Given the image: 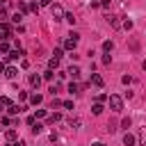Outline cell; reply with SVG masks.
<instances>
[{
  "instance_id": "19",
  "label": "cell",
  "mask_w": 146,
  "mask_h": 146,
  "mask_svg": "<svg viewBox=\"0 0 146 146\" xmlns=\"http://www.w3.org/2000/svg\"><path fill=\"white\" fill-rule=\"evenodd\" d=\"M139 146H146V125H144L141 132H139Z\"/></svg>"
},
{
  "instance_id": "12",
  "label": "cell",
  "mask_w": 146,
  "mask_h": 146,
  "mask_svg": "<svg viewBox=\"0 0 146 146\" xmlns=\"http://www.w3.org/2000/svg\"><path fill=\"white\" fill-rule=\"evenodd\" d=\"M30 103H32V105H41V103H43V96H41V94H32V96H30Z\"/></svg>"
},
{
  "instance_id": "31",
  "label": "cell",
  "mask_w": 146,
  "mask_h": 146,
  "mask_svg": "<svg viewBox=\"0 0 146 146\" xmlns=\"http://www.w3.org/2000/svg\"><path fill=\"white\" fill-rule=\"evenodd\" d=\"M105 130H107V132H114V130H116V123H114V121H110V123H107V128H105Z\"/></svg>"
},
{
  "instance_id": "40",
  "label": "cell",
  "mask_w": 146,
  "mask_h": 146,
  "mask_svg": "<svg viewBox=\"0 0 146 146\" xmlns=\"http://www.w3.org/2000/svg\"><path fill=\"white\" fill-rule=\"evenodd\" d=\"M18 11H27V5L25 2H18Z\"/></svg>"
},
{
  "instance_id": "30",
  "label": "cell",
  "mask_w": 146,
  "mask_h": 146,
  "mask_svg": "<svg viewBox=\"0 0 146 146\" xmlns=\"http://www.w3.org/2000/svg\"><path fill=\"white\" fill-rule=\"evenodd\" d=\"M130 123H132L130 119H123V121H121V128H123V130H128V128H130Z\"/></svg>"
},
{
  "instance_id": "28",
  "label": "cell",
  "mask_w": 146,
  "mask_h": 146,
  "mask_svg": "<svg viewBox=\"0 0 146 146\" xmlns=\"http://www.w3.org/2000/svg\"><path fill=\"white\" fill-rule=\"evenodd\" d=\"M121 27H125V30H132V21H128V18H125V21L121 23Z\"/></svg>"
},
{
  "instance_id": "2",
  "label": "cell",
  "mask_w": 146,
  "mask_h": 146,
  "mask_svg": "<svg viewBox=\"0 0 146 146\" xmlns=\"http://www.w3.org/2000/svg\"><path fill=\"white\" fill-rule=\"evenodd\" d=\"M107 103H110V110H112V112H116V114L123 110V98H121V96H116V94H112V96L107 98Z\"/></svg>"
},
{
  "instance_id": "13",
  "label": "cell",
  "mask_w": 146,
  "mask_h": 146,
  "mask_svg": "<svg viewBox=\"0 0 146 146\" xmlns=\"http://www.w3.org/2000/svg\"><path fill=\"white\" fill-rule=\"evenodd\" d=\"M68 125H71V128L75 130V128H80V125H82V121H80L78 116H71V119H68Z\"/></svg>"
},
{
  "instance_id": "35",
  "label": "cell",
  "mask_w": 146,
  "mask_h": 146,
  "mask_svg": "<svg viewBox=\"0 0 146 146\" xmlns=\"http://www.w3.org/2000/svg\"><path fill=\"white\" fill-rule=\"evenodd\" d=\"M57 91H59V84H57V82H55V84H52V87H50V94H52V96H55V94H57Z\"/></svg>"
},
{
  "instance_id": "22",
  "label": "cell",
  "mask_w": 146,
  "mask_h": 146,
  "mask_svg": "<svg viewBox=\"0 0 146 146\" xmlns=\"http://www.w3.org/2000/svg\"><path fill=\"white\" fill-rule=\"evenodd\" d=\"M0 52H2V55L9 52V43H7V41H0Z\"/></svg>"
},
{
  "instance_id": "10",
  "label": "cell",
  "mask_w": 146,
  "mask_h": 146,
  "mask_svg": "<svg viewBox=\"0 0 146 146\" xmlns=\"http://www.w3.org/2000/svg\"><path fill=\"white\" fill-rule=\"evenodd\" d=\"M41 80H43V78H41V75H34V73H32V75H30V84H32V87H34V89H39V84H41Z\"/></svg>"
},
{
  "instance_id": "23",
  "label": "cell",
  "mask_w": 146,
  "mask_h": 146,
  "mask_svg": "<svg viewBox=\"0 0 146 146\" xmlns=\"http://www.w3.org/2000/svg\"><path fill=\"white\" fill-rule=\"evenodd\" d=\"M91 112H94V114H96V116H98V114H100V112H103V103H96V105H94V107H91Z\"/></svg>"
},
{
  "instance_id": "6",
  "label": "cell",
  "mask_w": 146,
  "mask_h": 146,
  "mask_svg": "<svg viewBox=\"0 0 146 146\" xmlns=\"http://www.w3.org/2000/svg\"><path fill=\"white\" fill-rule=\"evenodd\" d=\"M66 73H68V75H71V78H73V80H78V78H80V73H82V71H80V66H78V64H71V66H68V71H66Z\"/></svg>"
},
{
  "instance_id": "18",
  "label": "cell",
  "mask_w": 146,
  "mask_h": 146,
  "mask_svg": "<svg viewBox=\"0 0 146 146\" xmlns=\"http://www.w3.org/2000/svg\"><path fill=\"white\" fill-rule=\"evenodd\" d=\"M48 68H50V71H55V68H59V59H57V57H52V59L48 62Z\"/></svg>"
},
{
  "instance_id": "39",
  "label": "cell",
  "mask_w": 146,
  "mask_h": 146,
  "mask_svg": "<svg viewBox=\"0 0 146 146\" xmlns=\"http://www.w3.org/2000/svg\"><path fill=\"white\" fill-rule=\"evenodd\" d=\"M39 5H41V7H50V5H52V0H39Z\"/></svg>"
},
{
  "instance_id": "34",
  "label": "cell",
  "mask_w": 146,
  "mask_h": 146,
  "mask_svg": "<svg viewBox=\"0 0 146 146\" xmlns=\"http://www.w3.org/2000/svg\"><path fill=\"white\" fill-rule=\"evenodd\" d=\"M39 7H41V5H36V2H32V5H30V9H32L34 14H39Z\"/></svg>"
},
{
  "instance_id": "26",
  "label": "cell",
  "mask_w": 146,
  "mask_h": 146,
  "mask_svg": "<svg viewBox=\"0 0 146 146\" xmlns=\"http://www.w3.org/2000/svg\"><path fill=\"white\" fill-rule=\"evenodd\" d=\"M64 21H66V23H71V25H73V23H75V16H73V14H64Z\"/></svg>"
},
{
  "instance_id": "5",
  "label": "cell",
  "mask_w": 146,
  "mask_h": 146,
  "mask_svg": "<svg viewBox=\"0 0 146 146\" xmlns=\"http://www.w3.org/2000/svg\"><path fill=\"white\" fill-rule=\"evenodd\" d=\"M21 55H25V52H23V48H14V50H9V52L5 55V59H9V62H11V59H18Z\"/></svg>"
},
{
  "instance_id": "9",
  "label": "cell",
  "mask_w": 146,
  "mask_h": 146,
  "mask_svg": "<svg viewBox=\"0 0 146 146\" xmlns=\"http://www.w3.org/2000/svg\"><path fill=\"white\" fill-rule=\"evenodd\" d=\"M16 137H18V132H16V130H14V128H9V130H7V132H5V139H7V141H11V144H14V141H16Z\"/></svg>"
},
{
  "instance_id": "1",
  "label": "cell",
  "mask_w": 146,
  "mask_h": 146,
  "mask_svg": "<svg viewBox=\"0 0 146 146\" xmlns=\"http://www.w3.org/2000/svg\"><path fill=\"white\" fill-rule=\"evenodd\" d=\"M78 41H80V34H78V32H71V34L64 39L62 48H64V50H68V52H73V50L78 48Z\"/></svg>"
},
{
  "instance_id": "32",
  "label": "cell",
  "mask_w": 146,
  "mask_h": 146,
  "mask_svg": "<svg viewBox=\"0 0 146 146\" xmlns=\"http://www.w3.org/2000/svg\"><path fill=\"white\" fill-rule=\"evenodd\" d=\"M7 18V9H5V5H0V21H5Z\"/></svg>"
},
{
  "instance_id": "41",
  "label": "cell",
  "mask_w": 146,
  "mask_h": 146,
  "mask_svg": "<svg viewBox=\"0 0 146 146\" xmlns=\"http://www.w3.org/2000/svg\"><path fill=\"white\" fill-rule=\"evenodd\" d=\"M36 123V116H27V125H34Z\"/></svg>"
},
{
  "instance_id": "7",
  "label": "cell",
  "mask_w": 146,
  "mask_h": 146,
  "mask_svg": "<svg viewBox=\"0 0 146 146\" xmlns=\"http://www.w3.org/2000/svg\"><path fill=\"white\" fill-rule=\"evenodd\" d=\"M89 84L103 87V84H105V80H103V75H98V73H91V78H89Z\"/></svg>"
},
{
  "instance_id": "46",
  "label": "cell",
  "mask_w": 146,
  "mask_h": 146,
  "mask_svg": "<svg viewBox=\"0 0 146 146\" xmlns=\"http://www.w3.org/2000/svg\"><path fill=\"white\" fill-rule=\"evenodd\" d=\"M2 110H5V105H2V103H0V112H2Z\"/></svg>"
},
{
  "instance_id": "14",
  "label": "cell",
  "mask_w": 146,
  "mask_h": 146,
  "mask_svg": "<svg viewBox=\"0 0 146 146\" xmlns=\"http://www.w3.org/2000/svg\"><path fill=\"white\" fill-rule=\"evenodd\" d=\"M132 144H135V137H132L130 132H125V135H123V146H132Z\"/></svg>"
},
{
  "instance_id": "20",
  "label": "cell",
  "mask_w": 146,
  "mask_h": 146,
  "mask_svg": "<svg viewBox=\"0 0 146 146\" xmlns=\"http://www.w3.org/2000/svg\"><path fill=\"white\" fill-rule=\"evenodd\" d=\"M21 21H23V11H16V14L11 16V23H18V25H21Z\"/></svg>"
},
{
  "instance_id": "36",
  "label": "cell",
  "mask_w": 146,
  "mask_h": 146,
  "mask_svg": "<svg viewBox=\"0 0 146 146\" xmlns=\"http://www.w3.org/2000/svg\"><path fill=\"white\" fill-rule=\"evenodd\" d=\"M105 100H107V96H105V94H100V96H96V103H105Z\"/></svg>"
},
{
  "instance_id": "47",
  "label": "cell",
  "mask_w": 146,
  "mask_h": 146,
  "mask_svg": "<svg viewBox=\"0 0 146 146\" xmlns=\"http://www.w3.org/2000/svg\"><path fill=\"white\" fill-rule=\"evenodd\" d=\"M0 5H5V0H0Z\"/></svg>"
},
{
  "instance_id": "27",
  "label": "cell",
  "mask_w": 146,
  "mask_h": 146,
  "mask_svg": "<svg viewBox=\"0 0 146 146\" xmlns=\"http://www.w3.org/2000/svg\"><path fill=\"white\" fill-rule=\"evenodd\" d=\"M0 103H2L5 107H9V105H11V98H7V96H0Z\"/></svg>"
},
{
  "instance_id": "21",
  "label": "cell",
  "mask_w": 146,
  "mask_h": 146,
  "mask_svg": "<svg viewBox=\"0 0 146 146\" xmlns=\"http://www.w3.org/2000/svg\"><path fill=\"white\" fill-rule=\"evenodd\" d=\"M103 50H105V52H112V50H114V43H112V41H105V43H103Z\"/></svg>"
},
{
  "instance_id": "16",
  "label": "cell",
  "mask_w": 146,
  "mask_h": 146,
  "mask_svg": "<svg viewBox=\"0 0 146 146\" xmlns=\"http://www.w3.org/2000/svg\"><path fill=\"white\" fill-rule=\"evenodd\" d=\"M7 112H9V114H18V112H23V107H21V105H16V103H11Z\"/></svg>"
},
{
  "instance_id": "3",
  "label": "cell",
  "mask_w": 146,
  "mask_h": 146,
  "mask_svg": "<svg viewBox=\"0 0 146 146\" xmlns=\"http://www.w3.org/2000/svg\"><path fill=\"white\" fill-rule=\"evenodd\" d=\"M0 39L2 41H7V39H11V27H9V23H0Z\"/></svg>"
},
{
  "instance_id": "17",
  "label": "cell",
  "mask_w": 146,
  "mask_h": 146,
  "mask_svg": "<svg viewBox=\"0 0 146 146\" xmlns=\"http://www.w3.org/2000/svg\"><path fill=\"white\" fill-rule=\"evenodd\" d=\"M48 121H50V123H59V121H62V114H59V112H52V114L48 116Z\"/></svg>"
},
{
  "instance_id": "42",
  "label": "cell",
  "mask_w": 146,
  "mask_h": 146,
  "mask_svg": "<svg viewBox=\"0 0 146 146\" xmlns=\"http://www.w3.org/2000/svg\"><path fill=\"white\" fill-rule=\"evenodd\" d=\"M110 2H112V0H100L98 5H100V7H110Z\"/></svg>"
},
{
  "instance_id": "8",
  "label": "cell",
  "mask_w": 146,
  "mask_h": 146,
  "mask_svg": "<svg viewBox=\"0 0 146 146\" xmlns=\"http://www.w3.org/2000/svg\"><path fill=\"white\" fill-rule=\"evenodd\" d=\"M105 18H107V23H110L114 30H119V27H121V21H119V16H112V14H107Z\"/></svg>"
},
{
  "instance_id": "37",
  "label": "cell",
  "mask_w": 146,
  "mask_h": 146,
  "mask_svg": "<svg viewBox=\"0 0 146 146\" xmlns=\"http://www.w3.org/2000/svg\"><path fill=\"white\" fill-rule=\"evenodd\" d=\"M62 107H66V110H73V100H64V105Z\"/></svg>"
},
{
  "instance_id": "44",
  "label": "cell",
  "mask_w": 146,
  "mask_h": 146,
  "mask_svg": "<svg viewBox=\"0 0 146 146\" xmlns=\"http://www.w3.org/2000/svg\"><path fill=\"white\" fill-rule=\"evenodd\" d=\"M91 146H105V144H103V141H96V144H91Z\"/></svg>"
},
{
  "instance_id": "11",
  "label": "cell",
  "mask_w": 146,
  "mask_h": 146,
  "mask_svg": "<svg viewBox=\"0 0 146 146\" xmlns=\"http://www.w3.org/2000/svg\"><path fill=\"white\" fill-rule=\"evenodd\" d=\"M16 73H18V71H16L14 66H7V68H5V78H9V80H14V78H16Z\"/></svg>"
},
{
  "instance_id": "43",
  "label": "cell",
  "mask_w": 146,
  "mask_h": 146,
  "mask_svg": "<svg viewBox=\"0 0 146 146\" xmlns=\"http://www.w3.org/2000/svg\"><path fill=\"white\" fill-rule=\"evenodd\" d=\"M14 146H25V141H14Z\"/></svg>"
},
{
  "instance_id": "4",
  "label": "cell",
  "mask_w": 146,
  "mask_h": 146,
  "mask_svg": "<svg viewBox=\"0 0 146 146\" xmlns=\"http://www.w3.org/2000/svg\"><path fill=\"white\" fill-rule=\"evenodd\" d=\"M50 14H52L55 21H62V18H64V9H62L59 5H50Z\"/></svg>"
},
{
  "instance_id": "15",
  "label": "cell",
  "mask_w": 146,
  "mask_h": 146,
  "mask_svg": "<svg viewBox=\"0 0 146 146\" xmlns=\"http://www.w3.org/2000/svg\"><path fill=\"white\" fill-rule=\"evenodd\" d=\"M80 89H82V87H80L78 82H71V84H68V94H71V96H73V94H78Z\"/></svg>"
},
{
  "instance_id": "29",
  "label": "cell",
  "mask_w": 146,
  "mask_h": 146,
  "mask_svg": "<svg viewBox=\"0 0 146 146\" xmlns=\"http://www.w3.org/2000/svg\"><path fill=\"white\" fill-rule=\"evenodd\" d=\"M62 105H64V103H62L59 98H55V96H52V110H55V107H62Z\"/></svg>"
},
{
  "instance_id": "24",
  "label": "cell",
  "mask_w": 146,
  "mask_h": 146,
  "mask_svg": "<svg viewBox=\"0 0 146 146\" xmlns=\"http://www.w3.org/2000/svg\"><path fill=\"white\" fill-rule=\"evenodd\" d=\"M41 130H43V125H41V123H39V121H36V123H34V125H32V135H39V132H41Z\"/></svg>"
},
{
  "instance_id": "38",
  "label": "cell",
  "mask_w": 146,
  "mask_h": 146,
  "mask_svg": "<svg viewBox=\"0 0 146 146\" xmlns=\"http://www.w3.org/2000/svg\"><path fill=\"white\" fill-rule=\"evenodd\" d=\"M34 116H36V119H43V116H46V110H36V114H34Z\"/></svg>"
},
{
  "instance_id": "45",
  "label": "cell",
  "mask_w": 146,
  "mask_h": 146,
  "mask_svg": "<svg viewBox=\"0 0 146 146\" xmlns=\"http://www.w3.org/2000/svg\"><path fill=\"white\" fill-rule=\"evenodd\" d=\"M141 68H144V71H146V59H144V64H141Z\"/></svg>"
},
{
  "instance_id": "25",
  "label": "cell",
  "mask_w": 146,
  "mask_h": 146,
  "mask_svg": "<svg viewBox=\"0 0 146 146\" xmlns=\"http://www.w3.org/2000/svg\"><path fill=\"white\" fill-rule=\"evenodd\" d=\"M52 57H57V59H62V57H64V48H55V52H52Z\"/></svg>"
},
{
  "instance_id": "33",
  "label": "cell",
  "mask_w": 146,
  "mask_h": 146,
  "mask_svg": "<svg viewBox=\"0 0 146 146\" xmlns=\"http://www.w3.org/2000/svg\"><path fill=\"white\" fill-rule=\"evenodd\" d=\"M43 80H48V82H50V80H52V71H50V68H48V71H46V73H43Z\"/></svg>"
}]
</instances>
